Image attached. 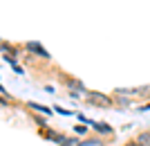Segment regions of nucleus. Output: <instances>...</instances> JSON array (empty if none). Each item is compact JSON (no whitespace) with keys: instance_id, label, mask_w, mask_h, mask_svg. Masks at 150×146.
<instances>
[{"instance_id":"f257e3e1","label":"nucleus","mask_w":150,"mask_h":146,"mask_svg":"<svg viewBox=\"0 0 150 146\" xmlns=\"http://www.w3.org/2000/svg\"><path fill=\"white\" fill-rule=\"evenodd\" d=\"M85 101L92 103V106H99V108H110V106H114V101L108 95H103V92H88V95H85Z\"/></svg>"},{"instance_id":"f03ea898","label":"nucleus","mask_w":150,"mask_h":146,"mask_svg":"<svg viewBox=\"0 0 150 146\" xmlns=\"http://www.w3.org/2000/svg\"><path fill=\"white\" fill-rule=\"evenodd\" d=\"M27 50H29V52H38V54H40L43 58H50V54H47V52H45L38 43H27Z\"/></svg>"},{"instance_id":"7ed1b4c3","label":"nucleus","mask_w":150,"mask_h":146,"mask_svg":"<svg viewBox=\"0 0 150 146\" xmlns=\"http://www.w3.org/2000/svg\"><path fill=\"white\" fill-rule=\"evenodd\" d=\"M94 126H96V130H99V133H105V135H112V133H114L112 126H110V124H105V121H99V124H94Z\"/></svg>"},{"instance_id":"20e7f679","label":"nucleus","mask_w":150,"mask_h":146,"mask_svg":"<svg viewBox=\"0 0 150 146\" xmlns=\"http://www.w3.org/2000/svg\"><path fill=\"white\" fill-rule=\"evenodd\" d=\"M137 142H139V146H150V130H144V133H139Z\"/></svg>"},{"instance_id":"39448f33","label":"nucleus","mask_w":150,"mask_h":146,"mask_svg":"<svg viewBox=\"0 0 150 146\" xmlns=\"http://www.w3.org/2000/svg\"><path fill=\"white\" fill-rule=\"evenodd\" d=\"M79 146H103V142L96 140V137H90V140H83Z\"/></svg>"},{"instance_id":"423d86ee","label":"nucleus","mask_w":150,"mask_h":146,"mask_svg":"<svg viewBox=\"0 0 150 146\" xmlns=\"http://www.w3.org/2000/svg\"><path fill=\"white\" fill-rule=\"evenodd\" d=\"M29 108L38 110V113H45V115H52V110H50V108H45V106H40V103H29Z\"/></svg>"},{"instance_id":"0eeeda50","label":"nucleus","mask_w":150,"mask_h":146,"mask_svg":"<svg viewBox=\"0 0 150 146\" xmlns=\"http://www.w3.org/2000/svg\"><path fill=\"white\" fill-rule=\"evenodd\" d=\"M74 130H76V133H79V135H83V133H88V128L83 126V124H79V126H74Z\"/></svg>"},{"instance_id":"6e6552de","label":"nucleus","mask_w":150,"mask_h":146,"mask_svg":"<svg viewBox=\"0 0 150 146\" xmlns=\"http://www.w3.org/2000/svg\"><path fill=\"white\" fill-rule=\"evenodd\" d=\"M117 101H119L121 106H128V103H130V101H128V99H125L123 95H119V97H117Z\"/></svg>"},{"instance_id":"1a4fd4ad","label":"nucleus","mask_w":150,"mask_h":146,"mask_svg":"<svg viewBox=\"0 0 150 146\" xmlns=\"http://www.w3.org/2000/svg\"><path fill=\"white\" fill-rule=\"evenodd\" d=\"M61 146H76V140H63Z\"/></svg>"},{"instance_id":"9d476101","label":"nucleus","mask_w":150,"mask_h":146,"mask_svg":"<svg viewBox=\"0 0 150 146\" xmlns=\"http://www.w3.org/2000/svg\"><path fill=\"white\" fill-rule=\"evenodd\" d=\"M0 106H9V101H7V99H2V97H0Z\"/></svg>"},{"instance_id":"9b49d317","label":"nucleus","mask_w":150,"mask_h":146,"mask_svg":"<svg viewBox=\"0 0 150 146\" xmlns=\"http://www.w3.org/2000/svg\"><path fill=\"white\" fill-rule=\"evenodd\" d=\"M125 146H139V142H128Z\"/></svg>"}]
</instances>
